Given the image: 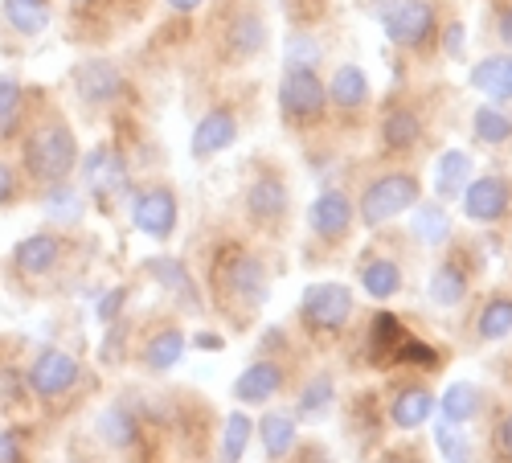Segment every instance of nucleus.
I'll use <instances>...</instances> for the list:
<instances>
[{
  "instance_id": "35",
  "label": "nucleus",
  "mask_w": 512,
  "mask_h": 463,
  "mask_svg": "<svg viewBox=\"0 0 512 463\" xmlns=\"http://www.w3.org/2000/svg\"><path fill=\"white\" fill-rule=\"evenodd\" d=\"M480 336L484 341H504V336H512V300H504V296L488 300V308L480 312Z\"/></svg>"
},
{
  "instance_id": "7",
  "label": "nucleus",
  "mask_w": 512,
  "mask_h": 463,
  "mask_svg": "<svg viewBox=\"0 0 512 463\" xmlns=\"http://www.w3.org/2000/svg\"><path fill=\"white\" fill-rule=\"evenodd\" d=\"M328 107V87L320 82L316 70H287L279 82V111L295 123L320 119V111Z\"/></svg>"
},
{
  "instance_id": "1",
  "label": "nucleus",
  "mask_w": 512,
  "mask_h": 463,
  "mask_svg": "<svg viewBox=\"0 0 512 463\" xmlns=\"http://www.w3.org/2000/svg\"><path fill=\"white\" fill-rule=\"evenodd\" d=\"M17 148H21L17 168H21L25 185H33L37 193H46L54 185H66L78 173V160H82L78 136L58 111H46L41 119H29V128L17 140Z\"/></svg>"
},
{
  "instance_id": "48",
  "label": "nucleus",
  "mask_w": 512,
  "mask_h": 463,
  "mask_svg": "<svg viewBox=\"0 0 512 463\" xmlns=\"http://www.w3.org/2000/svg\"><path fill=\"white\" fill-rule=\"evenodd\" d=\"M197 345H201V349H222V336H209V332H201V336H197Z\"/></svg>"
},
{
  "instance_id": "29",
  "label": "nucleus",
  "mask_w": 512,
  "mask_h": 463,
  "mask_svg": "<svg viewBox=\"0 0 512 463\" xmlns=\"http://www.w3.org/2000/svg\"><path fill=\"white\" fill-rule=\"evenodd\" d=\"M259 439H263V451L271 459H283L295 447V418L291 414H267L259 423Z\"/></svg>"
},
{
  "instance_id": "46",
  "label": "nucleus",
  "mask_w": 512,
  "mask_h": 463,
  "mask_svg": "<svg viewBox=\"0 0 512 463\" xmlns=\"http://www.w3.org/2000/svg\"><path fill=\"white\" fill-rule=\"evenodd\" d=\"M496 29H500V41H504V46L512 50V9H504V13H500V21H496Z\"/></svg>"
},
{
  "instance_id": "6",
  "label": "nucleus",
  "mask_w": 512,
  "mask_h": 463,
  "mask_svg": "<svg viewBox=\"0 0 512 463\" xmlns=\"http://www.w3.org/2000/svg\"><path fill=\"white\" fill-rule=\"evenodd\" d=\"M300 316L316 332H336L353 316V291L345 283H312L300 300Z\"/></svg>"
},
{
  "instance_id": "2",
  "label": "nucleus",
  "mask_w": 512,
  "mask_h": 463,
  "mask_svg": "<svg viewBox=\"0 0 512 463\" xmlns=\"http://www.w3.org/2000/svg\"><path fill=\"white\" fill-rule=\"evenodd\" d=\"M82 377V361L66 349H41L33 361H29V373H25V386L33 398L41 402H54V398H66Z\"/></svg>"
},
{
  "instance_id": "15",
  "label": "nucleus",
  "mask_w": 512,
  "mask_h": 463,
  "mask_svg": "<svg viewBox=\"0 0 512 463\" xmlns=\"http://www.w3.org/2000/svg\"><path fill=\"white\" fill-rule=\"evenodd\" d=\"M308 226H312L320 238H328V242L345 238L349 226H353V201L340 193V189H324V193L312 201V209H308Z\"/></svg>"
},
{
  "instance_id": "42",
  "label": "nucleus",
  "mask_w": 512,
  "mask_h": 463,
  "mask_svg": "<svg viewBox=\"0 0 512 463\" xmlns=\"http://www.w3.org/2000/svg\"><path fill=\"white\" fill-rule=\"evenodd\" d=\"M492 443H496V451L512 463V414H504L500 423H496V435H492Z\"/></svg>"
},
{
  "instance_id": "40",
  "label": "nucleus",
  "mask_w": 512,
  "mask_h": 463,
  "mask_svg": "<svg viewBox=\"0 0 512 463\" xmlns=\"http://www.w3.org/2000/svg\"><path fill=\"white\" fill-rule=\"evenodd\" d=\"M390 345H402V328H398V320L386 312V316H377V324H373V353L381 357Z\"/></svg>"
},
{
  "instance_id": "44",
  "label": "nucleus",
  "mask_w": 512,
  "mask_h": 463,
  "mask_svg": "<svg viewBox=\"0 0 512 463\" xmlns=\"http://www.w3.org/2000/svg\"><path fill=\"white\" fill-rule=\"evenodd\" d=\"M107 0H70V13L74 17H87V13H95V9H103Z\"/></svg>"
},
{
  "instance_id": "18",
  "label": "nucleus",
  "mask_w": 512,
  "mask_h": 463,
  "mask_svg": "<svg viewBox=\"0 0 512 463\" xmlns=\"http://www.w3.org/2000/svg\"><path fill=\"white\" fill-rule=\"evenodd\" d=\"M0 21H5L9 33L33 41L50 29L54 21V5L50 0H0Z\"/></svg>"
},
{
  "instance_id": "32",
  "label": "nucleus",
  "mask_w": 512,
  "mask_h": 463,
  "mask_svg": "<svg viewBox=\"0 0 512 463\" xmlns=\"http://www.w3.org/2000/svg\"><path fill=\"white\" fill-rule=\"evenodd\" d=\"M414 234H418V242H426V246L447 242V238H451L447 209H443V205H422L418 214H414Z\"/></svg>"
},
{
  "instance_id": "28",
  "label": "nucleus",
  "mask_w": 512,
  "mask_h": 463,
  "mask_svg": "<svg viewBox=\"0 0 512 463\" xmlns=\"http://www.w3.org/2000/svg\"><path fill=\"white\" fill-rule=\"evenodd\" d=\"M418 136H422V119L414 111H406V107L390 111L386 123H381V140H386V148H398V152L402 148H414Z\"/></svg>"
},
{
  "instance_id": "23",
  "label": "nucleus",
  "mask_w": 512,
  "mask_h": 463,
  "mask_svg": "<svg viewBox=\"0 0 512 463\" xmlns=\"http://www.w3.org/2000/svg\"><path fill=\"white\" fill-rule=\"evenodd\" d=\"M99 435H103L107 447L127 451V447H136V443H140V418L127 410L123 402H115V406H107V410L99 414Z\"/></svg>"
},
{
  "instance_id": "47",
  "label": "nucleus",
  "mask_w": 512,
  "mask_h": 463,
  "mask_svg": "<svg viewBox=\"0 0 512 463\" xmlns=\"http://www.w3.org/2000/svg\"><path fill=\"white\" fill-rule=\"evenodd\" d=\"M459 46H463V25H451V29H447V50L459 54Z\"/></svg>"
},
{
  "instance_id": "30",
  "label": "nucleus",
  "mask_w": 512,
  "mask_h": 463,
  "mask_svg": "<svg viewBox=\"0 0 512 463\" xmlns=\"http://www.w3.org/2000/svg\"><path fill=\"white\" fill-rule=\"evenodd\" d=\"M439 410H443L447 423H467V418L480 410V390H476L472 382H455V386H447V394L439 398Z\"/></svg>"
},
{
  "instance_id": "19",
  "label": "nucleus",
  "mask_w": 512,
  "mask_h": 463,
  "mask_svg": "<svg viewBox=\"0 0 512 463\" xmlns=\"http://www.w3.org/2000/svg\"><path fill=\"white\" fill-rule=\"evenodd\" d=\"M283 390V369L275 361H254L238 373V382H234V398L242 406H263L271 402L275 394Z\"/></svg>"
},
{
  "instance_id": "22",
  "label": "nucleus",
  "mask_w": 512,
  "mask_h": 463,
  "mask_svg": "<svg viewBox=\"0 0 512 463\" xmlns=\"http://www.w3.org/2000/svg\"><path fill=\"white\" fill-rule=\"evenodd\" d=\"M369 99V78L361 66L345 62L332 70V82H328V103H336L340 111H357L361 103Z\"/></svg>"
},
{
  "instance_id": "41",
  "label": "nucleus",
  "mask_w": 512,
  "mask_h": 463,
  "mask_svg": "<svg viewBox=\"0 0 512 463\" xmlns=\"http://www.w3.org/2000/svg\"><path fill=\"white\" fill-rule=\"evenodd\" d=\"M0 463H29L25 443H21V431L0 427Z\"/></svg>"
},
{
  "instance_id": "36",
  "label": "nucleus",
  "mask_w": 512,
  "mask_h": 463,
  "mask_svg": "<svg viewBox=\"0 0 512 463\" xmlns=\"http://www.w3.org/2000/svg\"><path fill=\"white\" fill-rule=\"evenodd\" d=\"M435 443H439V455L447 459V463H467L472 459V443H467V435L459 431V423H443L435 427Z\"/></svg>"
},
{
  "instance_id": "13",
  "label": "nucleus",
  "mask_w": 512,
  "mask_h": 463,
  "mask_svg": "<svg viewBox=\"0 0 512 463\" xmlns=\"http://www.w3.org/2000/svg\"><path fill=\"white\" fill-rule=\"evenodd\" d=\"M234 140H238V115H234L230 107H209V111L197 119L193 140H189V152H193V160H209V156L226 152Z\"/></svg>"
},
{
  "instance_id": "14",
  "label": "nucleus",
  "mask_w": 512,
  "mask_h": 463,
  "mask_svg": "<svg viewBox=\"0 0 512 463\" xmlns=\"http://www.w3.org/2000/svg\"><path fill=\"white\" fill-rule=\"evenodd\" d=\"M222 41H226V54H230L234 62L259 58V54L267 50V21H263V13H259V9H242V13H234V17L226 21Z\"/></svg>"
},
{
  "instance_id": "5",
  "label": "nucleus",
  "mask_w": 512,
  "mask_h": 463,
  "mask_svg": "<svg viewBox=\"0 0 512 463\" xmlns=\"http://www.w3.org/2000/svg\"><path fill=\"white\" fill-rule=\"evenodd\" d=\"M70 87L74 95L87 103V107H111L127 95V78L115 62L107 58H87V62H78L74 74H70Z\"/></svg>"
},
{
  "instance_id": "24",
  "label": "nucleus",
  "mask_w": 512,
  "mask_h": 463,
  "mask_svg": "<svg viewBox=\"0 0 512 463\" xmlns=\"http://www.w3.org/2000/svg\"><path fill=\"white\" fill-rule=\"evenodd\" d=\"M181 357H185V332L181 328H160L152 341L144 345V365L152 373H168Z\"/></svg>"
},
{
  "instance_id": "17",
  "label": "nucleus",
  "mask_w": 512,
  "mask_h": 463,
  "mask_svg": "<svg viewBox=\"0 0 512 463\" xmlns=\"http://www.w3.org/2000/svg\"><path fill=\"white\" fill-rule=\"evenodd\" d=\"M459 197H463V214L472 222H496V218H504V209H508V181L480 177L472 185H463Z\"/></svg>"
},
{
  "instance_id": "33",
  "label": "nucleus",
  "mask_w": 512,
  "mask_h": 463,
  "mask_svg": "<svg viewBox=\"0 0 512 463\" xmlns=\"http://www.w3.org/2000/svg\"><path fill=\"white\" fill-rule=\"evenodd\" d=\"M472 128H476V136H480L484 144H504V140H512V119H508L500 107H492V103L476 107Z\"/></svg>"
},
{
  "instance_id": "9",
  "label": "nucleus",
  "mask_w": 512,
  "mask_h": 463,
  "mask_svg": "<svg viewBox=\"0 0 512 463\" xmlns=\"http://www.w3.org/2000/svg\"><path fill=\"white\" fill-rule=\"evenodd\" d=\"M62 255H66V238L54 234V230H37V234H25L17 246H13V271L25 275V279H46L62 267Z\"/></svg>"
},
{
  "instance_id": "11",
  "label": "nucleus",
  "mask_w": 512,
  "mask_h": 463,
  "mask_svg": "<svg viewBox=\"0 0 512 463\" xmlns=\"http://www.w3.org/2000/svg\"><path fill=\"white\" fill-rule=\"evenodd\" d=\"M218 279L226 287V296L246 300V304H263L267 300V271L254 255H242V250H226L218 263Z\"/></svg>"
},
{
  "instance_id": "10",
  "label": "nucleus",
  "mask_w": 512,
  "mask_h": 463,
  "mask_svg": "<svg viewBox=\"0 0 512 463\" xmlns=\"http://www.w3.org/2000/svg\"><path fill=\"white\" fill-rule=\"evenodd\" d=\"M78 168H82V181H87V189L95 197H119V193H127V185H132L127 156L115 144H99L87 160H78Z\"/></svg>"
},
{
  "instance_id": "8",
  "label": "nucleus",
  "mask_w": 512,
  "mask_h": 463,
  "mask_svg": "<svg viewBox=\"0 0 512 463\" xmlns=\"http://www.w3.org/2000/svg\"><path fill=\"white\" fill-rule=\"evenodd\" d=\"M177 218H181V205H177V193L173 189H144L132 197V226L144 234V238H173L177 234Z\"/></svg>"
},
{
  "instance_id": "26",
  "label": "nucleus",
  "mask_w": 512,
  "mask_h": 463,
  "mask_svg": "<svg viewBox=\"0 0 512 463\" xmlns=\"http://www.w3.org/2000/svg\"><path fill=\"white\" fill-rule=\"evenodd\" d=\"M467 177H472V160H467V152L451 148L435 164V193L439 197H459L463 185H467Z\"/></svg>"
},
{
  "instance_id": "25",
  "label": "nucleus",
  "mask_w": 512,
  "mask_h": 463,
  "mask_svg": "<svg viewBox=\"0 0 512 463\" xmlns=\"http://www.w3.org/2000/svg\"><path fill=\"white\" fill-rule=\"evenodd\" d=\"M431 414H435V398H431V390H402V394L394 398V406H390V418H394V427H398V431H414V427H422Z\"/></svg>"
},
{
  "instance_id": "34",
  "label": "nucleus",
  "mask_w": 512,
  "mask_h": 463,
  "mask_svg": "<svg viewBox=\"0 0 512 463\" xmlns=\"http://www.w3.org/2000/svg\"><path fill=\"white\" fill-rule=\"evenodd\" d=\"M250 435H254V423L246 414H230L226 418V431H222V463H242L246 447H250Z\"/></svg>"
},
{
  "instance_id": "43",
  "label": "nucleus",
  "mask_w": 512,
  "mask_h": 463,
  "mask_svg": "<svg viewBox=\"0 0 512 463\" xmlns=\"http://www.w3.org/2000/svg\"><path fill=\"white\" fill-rule=\"evenodd\" d=\"M123 300H127V287H115V291H107V300L99 304V320H103V324H111V320L119 316Z\"/></svg>"
},
{
  "instance_id": "4",
  "label": "nucleus",
  "mask_w": 512,
  "mask_h": 463,
  "mask_svg": "<svg viewBox=\"0 0 512 463\" xmlns=\"http://www.w3.org/2000/svg\"><path fill=\"white\" fill-rule=\"evenodd\" d=\"M381 29L390 33L394 46H426L435 33V9L426 0H386L381 5Z\"/></svg>"
},
{
  "instance_id": "38",
  "label": "nucleus",
  "mask_w": 512,
  "mask_h": 463,
  "mask_svg": "<svg viewBox=\"0 0 512 463\" xmlns=\"http://www.w3.org/2000/svg\"><path fill=\"white\" fill-rule=\"evenodd\" d=\"M25 197V177H21V168L9 160V156H0V209H9Z\"/></svg>"
},
{
  "instance_id": "20",
  "label": "nucleus",
  "mask_w": 512,
  "mask_h": 463,
  "mask_svg": "<svg viewBox=\"0 0 512 463\" xmlns=\"http://www.w3.org/2000/svg\"><path fill=\"white\" fill-rule=\"evenodd\" d=\"M144 267H148V275H152L164 291H173V296H177L189 312L201 308V300H197V283H193V275H189V267H185L181 259H160V255H156V259H148Z\"/></svg>"
},
{
  "instance_id": "45",
  "label": "nucleus",
  "mask_w": 512,
  "mask_h": 463,
  "mask_svg": "<svg viewBox=\"0 0 512 463\" xmlns=\"http://www.w3.org/2000/svg\"><path fill=\"white\" fill-rule=\"evenodd\" d=\"M164 5L173 9V13H181V17H189V13H197L205 5V0H164Z\"/></svg>"
},
{
  "instance_id": "3",
  "label": "nucleus",
  "mask_w": 512,
  "mask_h": 463,
  "mask_svg": "<svg viewBox=\"0 0 512 463\" xmlns=\"http://www.w3.org/2000/svg\"><path fill=\"white\" fill-rule=\"evenodd\" d=\"M422 189H418V177L414 173H390V177H377L365 197H361V218L365 226H381L398 214H406L410 205H418Z\"/></svg>"
},
{
  "instance_id": "37",
  "label": "nucleus",
  "mask_w": 512,
  "mask_h": 463,
  "mask_svg": "<svg viewBox=\"0 0 512 463\" xmlns=\"http://www.w3.org/2000/svg\"><path fill=\"white\" fill-rule=\"evenodd\" d=\"M320 41L312 33H291L287 37V70H312L320 62Z\"/></svg>"
},
{
  "instance_id": "12",
  "label": "nucleus",
  "mask_w": 512,
  "mask_h": 463,
  "mask_svg": "<svg viewBox=\"0 0 512 463\" xmlns=\"http://www.w3.org/2000/svg\"><path fill=\"white\" fill-rule=\"evenodd\" d=\"M33 95L17 74H0V152L13 148L29 128Z\"/></svg>"
},
{
  "instance_id": "39",
  "label": "nucleus",
  "mask_w": 512,
  "mask_h": 463,
  "mask_svg": "<svg viewBox=\"0 0 512 463\" xmlns=\"http://www.w3.org/2000/svg\"><path fill=\"white\" fill-rule=\"evenodd\" d=\"M328 402H332V377L320 373V377H312V382L304 386V394H300V414H320Z\"/></svg>"
},
{
  "instance_id": "16",
  "label": "nucleus",
  "mask_w": 512,
  "mask_h": 463,
  "mask_svg": "<svg viewBox=\"0 0 512 463\" xmlns=\"http://www.w3.org/2000/svg\"><path fill=\"white\" fill-rule=\"evenodd\" d=\"M287 205H291L287 185L275 173H263V177H254L246 185V214L259 222V226H275L287 214Z\"/></svg>"
},
{
  "instance_id": "21",
  "label": "nucleus",
  "mask_w": 512,
  "mask_h": 463,
  "mask_svg": "<svg viewBox=\"0 0 512 463\" xmlns=\"http://www.w3.org/2000/svg\"><path fill=\"white\" fill-rule=\"evenodd\" d=\"M472 87H476L480 95H488L492 103H508V99H512V54L484 58V62L472 70Z\"/></svg>"
},
{
  "instance_id": "31",
  "label": "nucleus",
  "mask_w": 512,
  "mask_h": 463,
  "mask_svg": "<svg viewBox=\"0 0 512 463\" xmlns=\"http://www.w3.org/2000/svg\"><path fill=\"white\" fill-rule=\"evenodd\" d=\"M426 296H431L435 308H455V304L467 296V279H463V271H455V267H439V271L431 275V287H426Z\"/></svg>"
},
{
  "instance_id": "27",
  "label": "nucleus",
  "mask_w": 512,
  "mask_h": 463,
  "mask_svg": "<svg viewBox=\"0 0 512 463\" xmlns=\"http://www.w3.org/2000/svg\"><path fill=\"white\" fill-rule=\"evenodd\" d=\"M361 287H365V296H373V300L398 296V287H402L398 263H394V259H369L365 271H361Z\"/></svg>"
}]
</instances>
